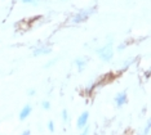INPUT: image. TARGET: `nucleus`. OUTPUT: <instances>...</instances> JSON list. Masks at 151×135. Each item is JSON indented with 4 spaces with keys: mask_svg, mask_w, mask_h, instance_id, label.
Wrapping results in <instances>:
<instances>
[{
    "mask_svg": "<svg viewBox=\"0 0 151 135\" xmlns=\"http://www.w3.org/2000/svg\"><path fill=\"white\" fill-rule=\"evenodd\" d=\"M96 53H97L98 58L102 62H110L112 59V57H114V45H112V41H109L104 46L98 48L96 50Z\"/></svg>",
    "mask_w": 151,
    "mask_h": 135,
    "instance_id": "nucleus-1",
    "label": "nucleus"
},
{
    "mask_svg": "<svg viewBox=\"0 0 151 135\" xmlns=\"http://www.w3.org/2000/svg\"><path fill=\"white\" fill-rule=\"evenodd\" d=\"M96 12V8H85V9H81L79 10L78 13H75L71 18V22L75 23V25H80V23H84L87 19H89L93 13Z\"/></svg>",
    "mask_w": 151,
    "mask_h": 135,
    "instance_id": "nucleus-2",
    "label": "nucleus"
},
{
    "mask_svg": "<svg viewBox=\"0 0 151 135\" xmlns=\"http://www.w3.org/2000/svg\"><path fill=\"white\" fill-rule=\"evenodd\" d=\"M114 102H115V104L118 108H122L123 106H125L127 103H128V95H127V93L125 91L118 93L114 98Z\"/></svg>",
    "mask_w": 151,
    "mask_h": 135,
    "instance_id": "nucleus-3",
    "label": "nucleus"
},
{
    "mask_svg": "<svg viewBox=\"0 0 151 135\" xmlns=\"http://www.w3.org/2000/svg\"><path fill=\"white\" fill-rule=\"evenodd\" d=\"M88 121H89V112H88V111H84V112L78 117V120H76V127L81 130L83 127H85V126L88 125Z\"/></svg>",
    "mask_w": 151,
    "mask_h": 135,
    "instance_id": "nucleus-4",
    "label": "nucleus"
},
{
    "mask_svg": "<svg viewBox=\"0 0 151 135\" xmlns=\"http://www.w3.org/2000/svg\"><path fill=\"white\" fill-rule=\"evenodd\" d=\"M52 51V48L48 46V45H44V46H37L35 50H34V57H39V55H48Z\"/></svg>",
    "mask_w": 151,
    "mask_h": 135,
    "instance_id": "nucleus-5",
    "label": "nucleus"
},
{
    "mask_svg": "<svg viewBox=\"0 0 151 135\" xmlns=\"http://www.w3.org/2000/svg\"><path fill=\"white\" fill-rule=\"evenodd\" d=\"M31 112H32V107L30 106V104H26L21 111H19V120L25 121L27 117L31 115Z\"/></svg>",
    "mask_w": 151,
    "mask_h": 135,
    "instance_id": "nucleus-6",
    "label": "nucleus"
},
{
    "mask_svg": "<svg viewBox=\"0 0 151 135\" xmlns=\"http://www.w3.org/2000/svg\"><path fill=\"white\" fill-rule=\"evenodd\" d=\"M87 63H88V58H85V57H79L75 59V64H76L79 71H83L85 68V66H87Z\"/></svg>",
    "mask_w": 151,
    "mask_h": 135,
    "instance_id": "nucleus-7",
    "label": "nucleus"
},
{
    "mask_svg": "<svg viewBox=\"0 0 151 135\" xmlns=\"http://www.w3.org/2000/svg\"><path fill=\"white\" fill-rule=\"evenodd\" d=\"M61 117H62V121L65 124H67L68 122V111L67 109H62V112H61Z\"/></svg>",
    "mask_w": 151,
    "mask_h": 135,
    "instance_id": "nucleus-8",
    "label": "nucleus"
},
{
    "mask_svg": "<svg viewBox=\"0 0 151 135\" xmlns=\"http://www.w3.org/2000/svg\"><path fill=\"white\" fill-rule=\"evenodd\" d=\"M42 108L45 109V111L50 109V102H49V100H43V102H42Z\"/></svg>",
    "mask_w": 151,
    "mask_h": 135,
    "instance_id": "nucleus-9",
    "label": "nucleus"
},
{
    "mask_svg": "<svg viewBox=\"0 0 151 135\" xmlns=\"http://www.w3.org/2000/svg\"><path fill=\"white\" fill-rule=\"evenodd\" d=\"M150 129H151V122L150 121H147V124H146V127H145V130L141 133V135H147L150 133Z\"/></svg>",
    "mask_w": 151,
    "mask_h": 135,
    "instance_id": "nucleus-10",
    "label": "nucleus"
},
{
    "mask_svg": "<svg viewBox=\"0 0 151 135\" xmlns=\"http://www.w3.org/2000/svg\"><path fill=\"white\" fill-rule=\"evenodd\" d=\"M23 4H30V5H35L37 3H40V0H21Z\"/></svg>",
    "mask_w": 151,
    "mask_h": 135,
    "instance_id": "nucleus-11",
    "label": "nucleus"
},
{
    "mask_svg": "<svg viewBox=\"0 0 151 135\" xmlns=\"http://www.w3.org/2000/svg\"><path fill=\"white\" fill-rule=\"evenodd\" d=\"M91 134V126H85V127H83V131H81V134L80 135H89Z\"/></svg>",
    "mask_w": 151,
    "mask_h": 135,
    "instance_id": "nucleus-12",
    "label": "nucleus"
},
{
    "mask_svg": "<svg viewBox=\"0 0 151 135\" xmlns=\"http://www.w3.org/2000/svg\"><path fill=\"white\" fill-rule=\"evenodd\" d=\"M48 130L50 131V133H54V122L53 121H49V122H48Z\"/></svg>",
    "mask_w": 151,
    "mask_h": 135,
    "instance_id": "nucleus-13",
    "label": "nucleus"
},
{
    "mask_svg": "<svg viewBox=\"0 0 151 135\" xmlns=\"http://www.w3.org/2000/svg\"><path fill=\"white\" fill-rule=\"evenodd\" d=\"M57 61H58V59H53V61H49V62H47V63H45V66H44V68H49L50 66H53V64L56 63Z\"/></svg>",
    "mask_w": 151,
    "mask_h": 135,
    "instance_id": "nucleus-14",
    "label": "nucleus"
},
{
    "mask_svg": "<svg viewBox=\"0 0 151 135\" xmlns=\"http://www.w3.org/2000/svg\"><path fill=\"white\" fill-rule=\"evenodd\" d=\"M35 89H31V90H29V95H35Z\"/></svg>",
    "mask_w": 151,
    "mask_h": 135,
    "instance_id": "nucleus-15",
    "label": "nucleus"
},
{
    "mask_svg": "<svg viewBox=\"0 0 151 135\" xmlns=\"http://www.w3.org/2000/svg\"><path fill=\"white\" fill-rule=\"evenodd\" d=\"M21 135H31V133H30V130H26V131H23Z\"/></svg>",
    "mask_w": 151,
    "mask_h": 135,
    "instance_id": "nucleus-16",
    "label": "nucleus"
}]
</instances>
